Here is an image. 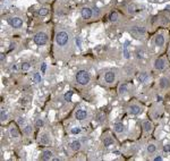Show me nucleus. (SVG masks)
<instances>
[{
  "instance_id": "1",
  "label": "nucleus",
  "mask_w": 170,
  "mask_h": 161,
  "mask_svg": "<svg viewBox=\"0 0 170 161\" xmlns=\"http://www.w3.org/2000/svg\"><path fill=\"white\" fill-rule=\"evenodd\" d=\"M72 46L70 33L67 31H59L56 34V47L59 49H68Z\"/></svg>"
},
{
  "instance_id": "2",
  "label": "nucleus",
  "mask_w": 170,
  "mask_h": 161,
  "mask_svg": "<svg viewBox=\"0 0 170 161\" xmlns=\"http://www.w3.org/2000/svg\"><path fill=\"white\" fill-rule=\"evenodd\" d=\"M75 81H76V83L79 84V85L85 86V85H88V84L90 83L91 76H90L88 72L84 70V69H81V70H78L77 73H76V75H75Z\"/></svg>"
},
{
  "instance_id": "3",
  "label": "nucleus",
  "mask_w": 170,
  "mask_h": 161,
  "mask_svg": "<svg viewBox=\"0 0 170 161\" xmlns=\"http://www.w3.org/2000/svg\"><path fill=\"white\" fill-rule=\"evenodd\" d=\"M129 33H130L135 39H142V37H145V34H146V30H145V27H143V26L134 25V26H132V27H130Z\"/></svg>"
},
{
  "instance_id": "4",
  "label": "nucleus",
  "mask_w": 170,
  "mask_h": 161,
  "mask_svg": "<svg viewBox=\"0 0 170 161\" xmlns=\"http://www.w3.org/2000/svg\"><path fill=\"white\" fill-rule=\"evenodd\" d=\"M48 37H48V34H46V32L40 31L33 37V41L37 46H44V44H46V42H48Z\"/></svg>"
},
{
  "instance_id": "5",
  "label": "nucleus",
  "mask_w": 170,
  "mask_h": 161,
  "mask_svg": "<svg viewBox=\"0 0 170 161\" xmlns=\"http://www.w3.org/2000/svg\"><path fill=\"white\" fill-rule=\"evenodd\" d=\"M8 24L13 27V28H21L23 26V19L21 17H17V16H11V17H8Z\"/></svg>"
},
{
  "instance_id": "6",
  "label": "nucleus",
  "mask_w": 170,
  "mask_h": 161,
  "mask_svg": "<svg viewBox=\"0 0 170 161\" xmlns=\"http://www.w3.org/2000/svg\"><path fill=\"white\" fill-rule=\"evenodd\" d=\"M167 60H166L165 58H158V59H155L154 61V68L157 70H163L166 69L167 67Z\"/></svg>"
},
{
  "instance_id": "7",
  "label": "nucleus",
  "mask_w": 170,
  "mask_h": 161,
  "mask_svg": "<svg viewBox=\"0 0 170 161\" xmlns=\"http://www.w3.org/2000/svg\"><path fill=\"white\" fill-rule=\"evenodd\" d=\"M39 143L42 144V145H49L51 143V137L48 133H42L41 135L39 136Z\"/></svg>"
},
{
  "instance_id": "8",
  "label": "nucleus",
  "mask_w": 170,
  "mask_h": 161,
  "mask_svg": "<svg viewBox=\"0 0 170 161\" xmlns=\"http://www.w3.org/2000/svg\"><path fill=\"white\" fill-rule=\"evenodd\" d=\"M81 15H82L83 19H90L93 16V9L90 7H83L81 10Z\"/></svg>"
},
{
  "instance_id": "9",
  "label": "nucleus",
  "mask_w": 170,
  "mask_h": 161,
  "mask_svg": "<svg viewBox=\"0 0 170 161\" xmlns=\"http://www.w3.org/2000/svg\"><path fill=\"white\" fill-rule=\"evenodd\" d=\"M115 79H116V74L113 73L112 70H109L104 74V81L107 84H112L115 83Z\"/></svg>"
},
{
  "instance_id": "10",
  "label": "nucleus",
  "mask_w": 170,
  "mask_h": 161,
  "mask_svg": "<svg viewBox=\"0 0 170 161\" xmlns=\"http://www.w3.org/2000/svg\"><path fill=\"white\" fill-rule=\"evenodd\" d=\"M75 118L77 120H85L88 118V111L85 109H78L76 112H75Z\"/></svg>"
},
{
  "instance_id": "11",
  "label": "nucleus",
  "mask_w": 170,
  "mask_h": 161,
  "mask_svg": "<svg viewBox=\"0 0 170 161\" xmlns=\"http://www.w3.org/2000/svg\"><path fill=\"white\" fill-rule=\"evenodd\" d=\"M159 86L162 90H168L170 88V79L168 77H161L159 81Z\"/></svg>"
},
{
  "instance_id": "12",
  "label": "nucleus",
  "mask_w": 170,
  "mask_h": 161,
  "mask_svg": "<svg viewBox=\"0 0 170 161\" xmlns=\"http://www.w3.org/2000/svg\"><path fill=\"white\" fill-rule=\"evenodd\" d=\"M9 134H10L13 140H19V136H21L19 135V132L17 130V127L14 126V125H11L10 128H9Z\"/></svg>"
},
{
  "instance_id": "13",
  "label": "nucleus",
  "mask_w": 170,
  "mask_h": 161,
  "mask_svg": "<svg viewBox=\"0 0 170 161\" xmlns=\"http://www.w3.org/2000/svg\"><path fill=\"white\" fill-rule=\"evenodd\" d=\"M128 110L132 115H139L143 111V110H142V107H139V104H130Z\"/></svg>"
},
{
  "instance_id": "14",
  "label": "nucleus",
  "mask_w": 170,
  "mask_h": 161,
  "mask_svg": "<svg viewBox=\"0 0 170 161\" xmlns=\"http://www.w3.org/2000/svg\"><path fill=\"white\" fill-rule=\"evenodd\" d=\"M53 153H52V151L50 150H44L41 152V156H40V159L41 160H52V158H53Z\"/></svg>"
},
{
  "instance_id": "15",
  "label": "nucleus",
  "mask_w": 170,
  "mask_h": 161,
  "mask_svg": "<svg viewBox=\"0 0 170 161\" xmlns=\"http://www.w3.org/2000/svg\"><path fill=\"white\" fill-rule=\"evenodd\" d=\"M154 44L157 47H162L163 44H165V37H163V34H158L154 39Z\"/></svg>"
},
{
  "instance_id": "16",
  "label": "nucleus",
  "mask_w": 170,
  "mask_h": 161,
  "mask_svg": "<svg viewBox=\"0 0 170 161\" xmlns=\"http://www.w3.org/2000/svg\"><path fill=\"white\" fill-rule=\"evenodd\" d=\"M143 130H144L145 133L152 132V130H153V125H152V123H151L150 120H145V121H143Z\"/></svg>"
},
{
  "instance_id": "17",
  "label": "nucleus",
  "mask_w": 170,
  "mask_h": 161,
  "mask_svg": "<svg viewBox=\"0 0 170 161\" xmlns=\"http://www.w3.org/2000/svg\"><path fill=\"white\" fill-rule=\"evenodd\" d=\"M69 146H70V149H72L73 151H78V150H81L82 144H81L79 141H73L72 143L69 144Z\"/></svg>"
},
{
  "instance_id": "18",
  "label": "nucleus",
  "mask_w": 170,
  "mask_h": 161,
  "mask_svg": "<svg viewBox=\"0 0 170 161\" xmlns=\"http://www.w3.org/2000/svg\"><path fill=\"white\" fill-rule=\"evenodd\" d=\"M113 130H115V132H116V133H118V134L123 133V132H124V130H125L124 124H123V123H116V124L113 125Z\"/></svg>"
},
{
  "instance_id": "19",
  "label": "nucleus",
  "mask_w": 170,
  "mask_h": 161,
  "mask_svg": "<svg viewBox=\"0 0 170 161\" xmlns=\"http://www.w3.org/2000/svg\"><path fill=\"white\" fill-rule=\"evenodd\" d=\"M23 133H24V135L26 136L32 135V133H33V127H32L31 125H25L24 128H23Z\"/></svg>"
},
{
  "instance_id": "20",
  "label": "nucleus",
  "mask_w": 170,
  "mask_h": 161,
  "mask_svg": "<svg viewBox=\"0 0 170 161\" xmlns=\"http://www.w3.org/2000/svg\"><path fill=\"white\" fill-rule=\"evenodd\" d=\"M112 144H113V140L110 137V136L103 137V145L106 146V148H109V146H111Z\"/></svg>"
},
{
  "instance_id": "21",
  "label": "nucleus",
  "mask_w": 170,
  "mask_h": 161,
  "mask_svg": "<svg viewBox=\"0 0 170 161\" xmlns=\"http://www.w3.org/2000/svg\"><path fill=\"white\" fill-rule=\"evenodd\" d=\"M127 91H128V86H127V84L126 83H123V84H120V85H119L118 93L120 94V95H121V94H125Z\"/></svg>"
},
{
  "instance_id": "22",
  "label": "nucleus",
  "mask_w": 170,
  "mask_h": 161,
  "mask_svg": "<svg viewBox=\"0 0 170 161\" xmlns=\"http://www.w3.org/2000/svg\"><path fill=\"white\" fill-rule=\"evenodd\" d=\"M123 56H124L125 59H128V58L130 57V52H129L128 50V42H126L124 49H123Z\"/></svg>"
},
{
  "instance_id": "23",
  "label": "nucleus",
  "mask_w": 170,
  "mask_h": 161,
  "mask_svg": "<svg viewBox=\"0 0 170 161\" xmlns=\"http://www.w3.org/2000/svg\"><path fill=\"white\" fill-rule=\"evenodd\" d=\"M146 151H148V153L149 154H152V153H154L155 151H157V145H155L154 143H150L148 148H146Z\"/></svg>"
},
{
  "instance_id": "24",
  "label": "nucleus",
  "mask_w": 170,
  "mask_h": 161,
  "mask_svg": "<svg viewBox=\"0 0 170 161\" xmlns=\"http://www.w3.org/2000/svg\"><path fill=\"white\" fill-rule=\"evenodd\" d=\"M30 68H31V64L30 62H23L21 65V69L23 72H27Z\"/></svg>"
},
{
  "instance_id": "25",
  "label": "nucleus",
  "mask_w": 170,
  "mask_h": 161,
  "mask_svg": "<svg viewBox=\"0 0 170 161\" xmlns=\"http://www.w3.org/2000/svg\"><path fill=\"white\" fill-rule=\"evenodd\" d=\"M49 14V8L48 7H42L41 9L39 10V15L40 16H46Z\"/></svg>"
},
{
  "instance_id": "26",
  "label": "nucleus",
  "mask_w": 170,
  "mask_h": 161,
  "mask_svg": "<svg viewBox=\"0 0 170 161\" xmlns=\"http://www.w3.org/2000/svg\"><path fill=\"white\" fill-rule=\"evenodd\" d=\"M0 118H1V121H6L7 120V112L4 108H1V111H0Z\"/></svg>"
},
{
  "instance_id": "27",
  "label": "nucleus",
  "mask_w": 170,
  "mask_h": 161,
  "mask_svg": "<svg viewBox=\"0 0 170 161\" xmlns=\"http://www.w3.org/2000/svg\"><path fill=\"white\" fill-rule=\"evenodd\" d=\"M118 18H119V16H118V14L117 13H112L111 15H110V21L111 22H118Z\"/></svg>"
},
{
  "instance_id": "28",
  "label": "nucleus",
  "mask_w": 170,
  "mask_h": 161,
  "mask_svg": "<svg viewBox=\"0 0 170 161\" xmlns=\"http://www.w3.org/2000/svg\"><path fill=\"white\" fill-rule=\"evenodd\" d=\"M72 95H73L72 91H68L67 93L65 94V100H66V101H70V99H72Z\"/></svg>"
},
{
  "instance_id": "29",
  "label": "nucleus",
  "mask_w": 170,
  "mask_h": 161,
  "mask_svg": "<svg viewBox=\"0 0 170 161\" xmlns=\"http://www.w3.org/2000/svg\"><path fill=\"white\" fill-rule=\"evenodd\" d=\"M98 118H99V121H100V123H103V121L106 120V115L103 114V112H101V114H99Z\"/></svg>"
},
{
  "instance_id": "30",
  "label": "nucleus",
  "mask_w": 170,
  "mask_h": 161,
  "mask_svg": "<svg viewBox=\"0 0 170 161\" xmlns=\"http://www.w3.org/2000/svg\"><path fill=\"white\" fill-rule=\"evenodd\" d=\"M17 123H18V125H21V126H24L25 125V119L23 117H18L17 118Z\"/></svg>"
},
{
  "instance_id": "31",
  "label": "nucleus",
  "mask_w": 170,
  "mask_h": 161,
  "mask_svg": "<svg viewBox=\"0 0 170 161\" xmlns=\"http://www.w3.org/2000/svg\"><path fill=\"white\" fill-rule=\"evenodd\" d=\"M127 11H128L129 14H133L135 11V7L133 5H128L127 6Z\"/></svg>"
},
{
  "instance_id": "32",
  "label": "nucleus",
  "mask_w": 170,
  "mask_h": 161,
  "mask_svg": "<svg viewBox=\"0 0 170 161\" xmlns=\"http://www.w3.org/2000/svg\"><path fill=\"white\" fill-rule=\"evenodd\" d=\"M43 125H44V121H43V119H37V120H36V127H39V128H40V127H42Z\"/></svg>"
},
{
  "instance_id": "33",
  "label": "nucleus",
  "mask_w": 170,
  "mask_h": 161,
  "mask_svg": "<svg viewBox=\"0 0 170 161\" xmlns=\"http://www.w3.org/2000/svg\"><path fill=\"white\" fill-rule=\"evenodd\" d=\"M146 77H148V74L143 73L142 75H141V76H139V81H141V82H144L145 79H146Z\"/></svg>"
},
{
  "instance_id": "34",
  "label": "nucleus",
  "mask_w": 170,
  "mask_h": 161,
  "mask_svg": "<svg viewBox=\"0 0 170 161\" xmlns=\"http://www.w3.org/2000/svg\"><path fill=\"white\" fill-rule=\"evenodd\" d=\"M79 132H81V130H79L78 127H74V128L72 130V133H73V134H78Z\"/></svg>"
},
{
  "instance_id": "35",
  "label": "nucleus",
  "mask_w": 170,
  "mask_h": 161,
  "mask_svg": "<svg viewBox=\"0 0 170 161\" xmlns=\"http://www.w3.org/2000/svg\"><path fill=\"white\" fill-rule=\"evenodd\" d=\"M163 151H165V152H170V145L163 146Z\"/></svg>"
},
{
  "instance_id": "36",
  "label": "nucleus",
  "mask_w": 170,
  "mask_h": 161,
  "mask_svg": "<svg viewBox=\"0 0 170 161\" xmlns=\"http://www.w3.org/2000/svg\"><path fill=\"white\" fill-rule=\"evenodd\" d=\"M154 161H161L162 160V157H160V156H158V157H155L154 159H153Z\"/></svg>"
},
{
  "instance_id": "37",
  "label": "nucleus",
  "mask_w": 170,
  "mask_h": 161,
  "mask_svg": "<svg viewBox=\"0 0 170 161\" xmlns=\"http://www.w3.org/2000/svg\"><path fill=\"white\" fill-rule=\"evenodd\" d=\"M0 59H1V62H4V60H5V55L4 53L0 55Z\"/></svg>"
},
{
  "instance_id": "38",
  "label": "nucleus",
  "mask_w": 170,
  "mask_h": 161,
  "mask_svg": "<svg viewBox=\"0 0 170 161\" xmlns=\"http://www.w3.org/2000/svg\"><path fill=\"white\" fill-rule=\"evenodd\" d=\"M46 64H42V72H43V73L46 72Z\"/></svg>"
},
{
  "instance_id": "39",
  "label": "nucleus",
  "mask_w": 170,
  "mask_h": 161,
  "mask_svg": "<svg viewBox=\"0 0 170 161\" xmlns=\"http://www.w3.org/2000/svg\"><path fill=\"white\" fill-rule=\"evenodd\" d=\"M76 43H77L78 47L81 48V40H79V37H77V39H76Z\"/></svg>"
},
{
  "instance_id": "40",
  "label": "nucleus",
  "mask_w": 170,
  "mask_h": 161,
  "mask_svg": "<svg viewBox=\"0 0 170 161\" xmlns=\"http://www.w3.org/2000/svg\"><path fill=\"white\" fill-rule=\"evenodd\" d=\"M35 78H36V81H37V82H40V81H41V77L39 76V74H35Z\"/></svg>"
},
{
  "instance_id": "41",
  "label": "nucleus",
  "mask_w": 170,
  "mask_h": 161,
  "mask_svg": "<svg viewBox=\"0 0 170 161\" xmlns=\"http://www.w3.org/2000/svg\"><path fill=\"white\" fill-rule=\"evenodd\" d=\"M11 70H17V65H13V66H11Z\"/></svg>"
},
{
  "instance_id": "42",
  "label": "nucleus",
  "mask_w": 170,
  "mask_h": 161,
  "mask_svg": "<svg viewBox=\"0 0 170 161\" xmlns=\"http://www.w3.org/2000/svg\"><path fill=\"white\" fill-rule=\"evenodd\" d=\"M169 55H170V49H169Z\"/></svg>"
}]
</instances>
